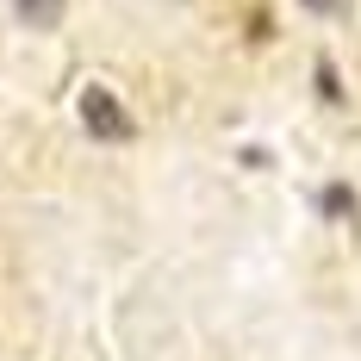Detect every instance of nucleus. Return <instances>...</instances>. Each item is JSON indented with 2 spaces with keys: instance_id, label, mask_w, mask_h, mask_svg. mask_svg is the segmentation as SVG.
Returning a JSON list of instances; mask_svg holds the SVG:
<instances>
[{
  "instance_id": "obj_4",
  "label": "nucleus",
  "mask_w": 361,
  "mask_h": 361,
  "mask_svg": "<svg viewBox=\"0 0 361 361\" xmlns=\"http://www.w3.org/2000/svg\"><path fill=\"white\" fill-rule=\"evenodd\" d=\"M299 6H312V13H343L349 0H299Z\"/></svg>"
},
{
  "instance_id": "obj_3",
  "label": "nucleus",
  "mask_w": 361,
  "mask_h": 361,
  "mask_svg": "<svg viewBox=\"0 0 361 361\" xmlns=\"http://www.w3.org/2000/svg\"><path fill=\"white\" fill-rule=\"evenodd\" d=\"M13 13H19L25 25H56V19H63V0H13Z\"/></svg>"
},
{
  "instance_id": "obj_1",
  "label": "nucleus",
  "mask_w": 361,
  "mask_h": 361,
  "mask_svg": "<svg viewBox=\"0 0 361 361\" xmlns=\"http://www.w3.org/2000/svg\"><path fill=\"white\" fill-rule=\"evenodd\" d=\"M81 125H87L100 144L131 137V112H125V100H118V94H106V87H87V94H81Z\"/></svg>"
},
{
  "instance_id": "obj_2",
  "label": "nucleus",
  "mask_w": 361,
  "mask_h": 361,
  "mask_svg": "<svg viewBox=\"0 0 361 361\" xmlns=\"http://www.w3.org/2000/svg\"><path fill=\"white\" fill-rule=\"evenodd\" d=\"M318 206H324V218H336V224H343V218H355V187H343V180H330V187H324V200H318Z\"/></svg>"
}]
</instances>
